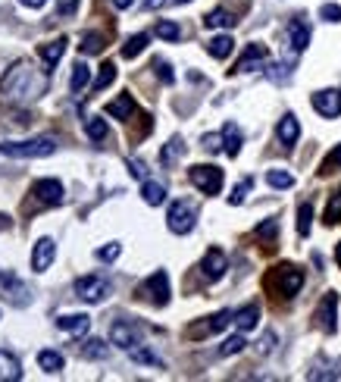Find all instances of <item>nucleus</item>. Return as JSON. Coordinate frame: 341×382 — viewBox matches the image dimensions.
<instances>
[{"label":"nucleus","mask_w":341,"mask_h":382,"mask_svg":"<svg viewBox=\"0 0 341 382\" xmlns=\"http://www.w3.org/2000/svg\"><path fill=\"white\" fill-rule=\"evenodd\" d=\"M141 198H144V204H150V207L166 204V185L144 179V182H141Z\"/></svg>","instance_id":"27"},{"label":"nucleus","mask_w":341,"mask_h":382,"mask_svg":"<svg viewBox=\"0 0 341 382\" xmlns=\"http://www.w3.org/2000/svg\"><path fill=\"white\" fill-rule=\"evenodd\" d=\"M88 85H91V66H88V63H75V66H72V79H69L72 94H82Z\"/></svg>","instance_id":"30"},{"label":"nucleus","mask_w":341,"mask_h":382,"mask_svg":"<svg viewBox=\"0 0 341 382\" xmlns=\"http://www.w3.org/2000/svg\"><path fill=\"white\" fill-rule=\"evenodd\" d=\"M79 357H85V361H107L110 357V345L103 339H88L79 345Z\"/></svg>","instance_id":"25"},{"label":"nucleus","mask_w":341,"mask_h":382,"mask_svg":"<svg viewBox=\"0 0 341 382\" xmlns=\"http://www.w3.org/2000/svg\"><path fill=\"white\" fill-rule=\"evenodd\" d=\"M141 292L147 294L150 304H157V308H166L169 304V276H166V270H157L154 276H147L141 285Z\"/></svg>","instance_id":"10"},{"label":"nucleus","mask_w":341,"mask_h":382,"mask_svg":"<svg viewBox=\"0 0 341 382\" xmlns=\"http://www.w3.org/2000/svg\"><path fill=\"white\" fill-rule=\"evenodd\" d=\"M288 41H291L294 54H304L310 48V26L304 19H291L288 22Z\"/></svg>","instance_id":"18"},{"label":"nucleus","mask_w":341,"mask_h":382,"mask_svg":"<svg viewBox=\"0 0 341 382\" xmlns=\"http://www.w3.org/2000/svg\"><path fill=\"white\" fill-rule=\"evenodd\" d=\"M38 367H41L44 373H63V367H66V357H63L60 351L48 348V351H41V354H38Z\"/></svg>","instance_id":"31"},{"label":"nucleus","mask_w":341,"mask_h":382,"mask_svg":"<svg viewBox=\"0 0 341 382\" xmlns=\"http://www.w3.org/2000/svg\"><path fill=\"white\" fill-rule=\"evenodd\" d=\"M56 10H60V16H72L79 10V0H56Z\"/></svg>","instance_id":"50"},{"label":"nucleus","mask_w":341,"mask_h":382,"mask_svg":"<svg viewBox=\"0 0 341 382\" xmlns=\"http://www.w3.org/2000/svg\"><path fill=\"white\" fill-rule=\"evenodd\" d=\"M276 135H279V144L282 148H294L300 138V123L294 113H285V117L279 119V125H276Z\"/></svg>","instance_id":"17"},{"label":"nucleus","mask_w":341,"mask_h":382,"mask_svg":"<svg viewBox=\"0 0 341 382\" xmlns=\"http://www.w3.org/2000/svg\"><path fill=\"white\" fill-rule=\"evenodd\" d=\"M66 38H54V41L41 44V60H44V69L48 72H54V66L63 60V54H66Z\"/></svg>","instance_id":"22"},{"label":"nucleus","mask_w":341,"mask_h":382,"mask_svg":"<svg viewBox=\"0 0 341 382\" xmlns=\"http://www.w3.org/2000/svg\"><path fill=\"white\" fill-rule=\"evenodd\" d=\"M232 310H219V314H213V316H207V323H200V326H192L188 329V335L192 339H200V335H213V332H223L229 323H232Z\"/></svg>","instance_id":"16"},{"label":"nucleus","mask_w":341,"mask_h":382,"mask_svg":"<svg viewBox=\"0 0 341 382\" xmlns=\"http://www.w3.org/2000/svg\"><path fill=\"white\" fill-rule=\"evenodd\" d=\"M310 229H313V204L304 201V204L298 207V235L300 239H307Z\"/></svg>","instance_id":"32"},{"label":"nucleus","mask_w":341,"mask_h":382,"mask_svg":"<svg viewBox=\"0 0 341 382\" xmlns=\"http://www.w3.org/2000/svg\"><path fill=\"white\" fill-rule=\"evenodd\" d=\"M48 69H38L32 60H16L0 79V97L13 103H28L48 88Z\"/></svg>","instance_id":"1"},{"label":"nucleus","mask_w":341,"mask_h":382,"mask_svg":"<svg viewBox=\"0 0 341 382\" xmlns=\"http://www.w3.org/2000/svg\"><path fill=\"white\" fill-rule=\"evenodd\" d=\"M0 292H3V301L13 304V308H28V304H32V288L16 273H10V270L0 273Z\"/></svg>","instance_id":"7"},{"label":"nucleus","mask_w":341,"mask_h":382,"mask_svg":"<svg viewBox=\"0 0 341 382\" xmlns=\"http://www.w3.org/2000/svg\"><path fill=\"white\" fill-rule=\"evenodd\" d=\"M82 54H101L103 50V34L101 32H85V38H82Z\"/></svg>","instance_id":"42"},{"label":"nucleus","mask_w":341,"mask_h":382,"mask_svg":"<svg viewBox=\"0 0 341 382\" xmlns=\"http://www.w3.org/2000/svg\"><path fill=\"white\" fill-rule=\"evenodd\" d=\"M232 50H235V38L229 32H225V34H213L210 41H207V54L216 57V60H225Z\"/></svg>","instance_id":"26"},{"label":"nucleus","mask_w":341,"mask_h":382,"mask_svg":"<svg viewBox=\"0 0 341 382\" xmlns=\"http://www.w3.org/2000/svg\"><path fill=\"white\" fill-rule=\"evenodd\" d=\"M56 257V241L54 239H38L32 248V270L34 273H48L50 263Z\"/></svg>","instance_id":"14"},{"label":"nucleus","mask_w":341,"mask_h":382,"mask_svg":"<svg viewBox=\"0 0 341 382\" xmlns=\"http://www.w3.org/2000/svg\"><path fill=\"white\" fill-rule=\"evenodd\" d=\"M267 185H269V188H276V191H285V188H291V185H294V176H291V172H285V170H269L267 172Z\"/></svg>","instance_id":"37"},{"label":"nucleus","mask_w":341,"mask_h":382,"mask_svg":"<svg viewBox=\"0 0 341 382\" xmlns=\"http://www.w3.org/2000/svg\"><path fill=\"white\" fill-rule=\"evenodd\" d=\"M245 345H247V341H245V335H241V332H238V335H229V339L219 345V354H223V357L241 354V351H245Z\"/></svg>","instance_id":"40"},{"label":"nucleus","mask_w":341,"mask_h":382,"mask_svg":"<svg viewBox=\"0 0 341 382\" xmlns=\"http://www.w3.org/2000/svg\"><path fill=\"white\" fill-rule=\"evenodd\" d=\"M251 188H254V179H251V176H245V179H241V182L232 188V194H229V204H232V207H241V204H245V198H247V191H251Z\"/></svg>","instance_id":"41"},{"label":"nucleus","mask_w":341,"mask_h":382,"mask_svg":"<svg viewBox=\"0 0 341 382\" xmlns=\"http://www.w3.org/2000/svg\"><path fill=\"white\" fill-rule=\"evenodd\" d=\"M166 225H169V232H176V235L194 232V225H198V210H194L188 201H172L169 210H166Z\"/></svg>","instance_id":"4"},{"label":"nucleus","mask_w":341,"mask_h":382,"mask_svg":"<svg viewBox=\"0 0 341 382\" xmlns=\"http://www.w3.org/2000/svg\"><path fill=\"white\" fill-rule=\"evenodd\" d=\"M154 34L163 38V41H178V38H182V28H178V22H172V19H160L157 28H154Z\"/></svg>","instance_id":"36"},{"label":"nucleus","mask_w":341,"mask_h":382,"mask_svg":"<svg viewBox=\"0 0 341 382\" xmlns=\"http://www.w3.org/2000/svg\"><path fill=\"white\" fill-rule=\"evenodd\" d=\"M22 7H28V10H44L48 7V0H19Z\"/></svg>","instance_id":"52"},{"label":"nucleus","mask_w":341,"mask_h":382,"mask_svg":"<svg viewBox=\"0 0 341 382\" xmlns=\"http://www.w3.org/2000/svg\"><path fill=\"white\" fill-rule=\"evenodd\" d=\"M119 254H123V245H119V241H110V245L97 248L94 257L101 260V263H113V260H119Z\"/></svg>","instance_id":"44"},{"label":"nucleus","mask_w":341,"mask_h":382,"mask_svg":"<svg viewBox=\"0 0 341 382\" xmlns=\"http://www.w3.org/2000/svg\"><path fill=\"white\" fill-rule=\"evenodd\" d=\"M110 345H116V348H123V351L141 345V326H138L135 320H116L110 326Z\"/></svg>","instance_id":"8"},{"label":"nucleus","mask_w":341,"mask_h":382,"mask_svg":"<svg viewBox=\"0 0 341 382\" xmlns=\"http://www.w3.org/2000/svg\"><path fill=\"white\" fill-rule=\"evenodd\" d=\"M107 117L110 119H123V123H129L132 117H135V97L125 91V94H119L116 101L107 103Z\"/></svg>","instance_id":"19"},{"label":"nucleus","mask_w":341,"mask_h":382,"mask_svg":"<svg viewBox=\"0 0 341 382\" xmlns=\"http://www.w3.org/2000/svg\"><path fill=\"white\" fill-rule=\"evenodd\" d=\"M241 144H245V135H241V129L235 123H225L223 125V154H229V157H238V154H241Z\"/></svg>","instance_id":"23"},{"label":"nucleus","mask_w":341,"mask_h":382,"mask_svg":"<svg viewBox=\"0 0 341 382\" xmlns=\"http://www.w3.org/2000/svg\"><path fill=\"white\" fill-rule=\"evenodd\" d=\"M7 229H10V217L7 213H0V232H7Z\"/></svg>","instance_id":"54"},{"label":"nucleus","mask_w":341,"mask_h":382,"mask_svg":"<svg viewBox=\"0 0 341 382\" xmlns=\"http://www.w3.org/2000/svg\"><path fill=\"white\" fill-rule=\"evenodd\" d=\"M56 326L69 335H85L91 329V316L88 314H63V316H56Z\"/></svg>","instance_id":"20"},{"label":"nucleus","mask_w":341,"mask_h":382,"mask_svg":"<svg viewBox=\"0 0 341 382\" xmlns=\"http://www.w3.org/2000/svg\"><path fill=\"white\" fill-rule=\"evenodd\" d=\"M225 270H229L225 251L223 248H210V251L204 254V260H200V276H204L207 282H219L225 276Z\"/></svg>","instance_id":"11"},{"label":"nucleus","mask_w":341,"mask_h":382,"mask_svg":"<svg viewBox=\"0 0 341 382\" xmlns=\"http://www.w3.org/2000/svg\"><path fill=\"white\" fill-rule=\"evenodd\" d=\"M276 341H279V335H276V329H267V332L260 335V341H257V354H260V357L273 354V351H276Z\"/></svg>","instance_id":"45"},{"label":"nucleus","mask_w":341,"mask_h":382,"mask_svg":"<svg viewBox=\"0 0 341 382\" xmlns=\"http://www.w3.org/2000/svg\"><path fill=\"white\" fill-rule=\"evenodd\" d=\"M110 288H113V285H110L107 276L91 273V276L75 279V298H82L85 304H101V301H107Z\"/></svg>","instance_id":"6"},{"label":"nucleus","mask_w":341,"mask_h":382,"mask_svg":"<svg viewBox=\"0 0 341 382\" xmlns=\"http://www.w3.org/2000/svg\"><path fill=\"white\" fill-rule=\"evenodd\" d=\"M129 357L135 363H147V367H163V361H160L157 354L150 348H144V345H135V348H129Z\"/></svg>","instance_id":"35"},{"label":"nucleus","mask_w":341,"mask_h":382,"mask_svg":"<svg viewBox=\"0 0 341 382\" xmlns=\"http://www.w3.org/2000/svg\"><path fill=\"white\" fill-rule=\"evenodd\" d=\"M269 285H273L282 298H294V294L304 288V270H298V266H291V263L276 266V273L269 276Z\"/></svg>","instance_id":"5"},{"label":"nucleus","mask_w":341,"mask_h":382,"mask_svg":"<svg viewBox=\"0 0 341 382\" xmlns=\"http://www.w3.org/2000/svg\"><path fill=\"white\" fill-rule=\"evenodd\" d=\"M267 57H269V50L263 48V44H247L245 54L238 57V63H235L232 72H251V69H260L263 63H267Z\"/></svg>","instance_id":"15"},{"label":"nucleus","mask_w":341,"mask_h":382,"mask_svg":"<svg viewBox=\"0 0 341 382\" xmlns=\"http://www.w3.org/2000/svg\"><path fill=\"white\" fill-rule=\"evenodd\" d=\"M335 260H338V266H341V245L335 248Z\"/></svg>","instance_id":"56"},{"label":"nucleus","mask_w":341,"mask_h":382,"mask_svg":"<svg viewBox=\"0 0 341 382\" xmlns=\"http://www.w3.org/2000/svg\"><path fill=\"white\" fill-rule=\"evenodd\" d=\"M157 75L163 79L166 85H172V79H176V75H172V69H169V63H163V60H157Z\"/></svg>","instance_id":"51"},{"label":"nucleus","mask_w":341,"mask_h":382,"mask_svg":"<svg viewBox=\"0 0 341 382\" xmlns=\"http://www.w3.org/2000/svg\"><path fill=\"white\" fill-rule=\"evenodd\" d=\"M132 3H135V0H113V7H116V10H129Z\"/></svg>","instance_id":"53"},{"label":"nucleus","mask_w":341,"mask_h":382,"mask_svg":"<svg viewBox=\"0 0 341 382\" xmlns=\"http://www.w3.org/2000/svg\"><path fill=\"white\" fill-rule=\"evenodd\" d=\"M254 235H257L260 241H267V245H273L276 235H279V219H263V223L254 229Z\"/></svg>","instance_id":"39"},{"label":"nucleus","mask_w":341,"mask_h":382,"mask_svg":"<svg viewBox=\"0 0 341 382\" xmlns=\"http://www.w3.org/2000/svg\"><path fill=\"white\" fill-rule=\"evenodd\" d=\"M204 26L207 28H232L235 26V16L229 13V10L219 7V10H213V13L204 16Z\"/></svg>","instance_id":"33"},{"label":"nucleus","mask_w":341,"mask_h":382,"mask_svg":"<svg viewBox=\"0 0 341 382\" xmlns=\"http://www.w3.org/2000/svg\"><path fill=\"white\" fill-rule=\"evenodd\" d=\"M200 144H204V148L210 150V154H216V150H223V132H219V135H216V132H207V135L200 138Z\"/></svg>","instance_id":"46"},{"label":"nucleus","mask_w":341,"mask_h":382,"mask_svg":"<svg viewBox=\"0 0 341 382\" xmlns=\"http://www.w3.org/2000/svg\"><path fill=\"white\" fill-rule=\"evenodd\" d=\"M166 3H188V0H166Z\"/></svg>","instance_id":"57"},{"label":"nucleus","mask_w":341,"mask_h":382,"mask_svg":"<svg viewBox=\"0 0 341 382\" xmlns=\"http://www.w3.org/2000/svg\"><path fill=\"white\" fill-rule=\"evenodd\" d=\"M116 82V63H103L101 66V72H97V79H94V91H103V88H110V85Z\"/></svg>","instance_id":"38"},{"label":"nucleus","mask_w":341,"mask_h":382,"mask_svg":"<svg viewBox=\"0 0 341 382\" xmlns=\"http://www.w3.org/2000/svg\"><path fill=\"white\" fill-rule=\"evenodd\" d=\"M316 326L322 329L326 335H332L335 329H338V292H326L320 298V308H316L313 314Z\"/></svg>","instance_id":"9"},{"label":"nucleus","mask_w":341,"mask_h":382,"mask_svg":"<svg viewBox=\"0 0 341 382\" xmlns=\"http://www.w3.org/2000/svg\"><path fill=\"white\" fill-rule=\"evenodd\" d=\"M182 157H185V141L178 135L169 138V141L163 144V150H160V163L163 166H176Z\"/></svg>","instance_id":"28"},{"label":"nucleus","mask_w":341,"mask_h":382,"mask_svg":"<svg viewBox=\"0 0 341 382\" xmlns=\"http://www.w3.org/2000/svg\"><path fill=\"white\" fill-rule=\"evenodd\" d=\"M335 223H341V188L335 191L326 204V225H335Z\"/></svg>","instance_id":"43"},{"label":"nucleus","mask_w":341,"mask_h":382,"mask_svg":"<svg viewBox=\"0 0 341 382\" xmlns=\"http://www.w3.org/2000/svg\"><path fill=\"white\" fill-rule=\"evenodd\" d=\"M32 194L41 201V204L56 207V204H63V198H66V188H63L60 179H38V182L32 185Z\"/></svg>","instance_id":"13"},{"label":"nucleus","mask_w":341,"mask_h":382,"mask_svg":"<svg viewBox=\"0 0 341 382\" xmlns=\"http://www.w3.org/2000/svg\"><path fill=\"white\" fill-rule=\"evenodd\" d=\"M232 323H235V329H238V332H251V329L260 323V308H257V304H245L241 310H235Z\"/></svg>","instance_id":"24"},{"label":"nucleus","mask_w":341,"mask_h":382,"mask_svg":"<svg viewBox=\"0 0 341 382\" xmlns=\"http://www.w3.org/2000/svg\"><path fill=\"white\" fill-rule=\"evenodd\" d=\"M335 166H341V144H335V150L326 157V163H322V172H332Z\"/></svg>","instance_id":"48"},{"label":"nucleus","mask_w":341,"mask_h":382,"mask_svg":"<svg viewBox=\"0 0 341 382\" xmlns=\"http://www.w3.org/2000/svg\"><path fill=\"white\" fill-rule=\"evenodd\" d=\"M125 166H129V172H132V176H135V179H141V182H144V179H147V166H144L141 160H135V157H132Z\"/></svg>","instance_id":"49"},{"label":"nucleus","mask_w":341,"mask_h":382,"mask_svg":"<svg viewBox=\"0 0 341 382\" xmlns=\"http://www.w3.org/2000/svg\"><path fill=\"white\" fill-rule=\"evenodd\" d=\"M85 135H88L94 144H103V141H107V135H110L107 119H103V117H88V119H85Z\"/></svg>","instance_id":"29"},{"label":"nucleus","mask_w":341,"mask_h":382,"mask_svg":"<svg viewBox=\"0 0 341 382\" xmlns=\"http://www.w3.org/2000/svg\"><path fill=\"white\" fill-rule=\"evenodd\" d=\"M147 7L154 10V7H166V0H147Z\"/></svg>","instance_id":"55"},{"label":"nucleus","mask_w":341,"mask_h":382,"mask_svg":"<svg viewBox=\"0 0 341 382\" xmlns=\"http://www.w3.org/2000/svg\"><path fill=\"white\" fill-rule=\"evenodd\" d=\"M22 379V363L13 351H3L0 348V382H16Z\"/></svg>","instance_id":"21"},{"label":"nucleus","mask_w":341,"mask_h":382,"mask_svg":"<svg viewBox=\"0 0 341 382\" xmlns=\"http://www.w3.org/2000/svg\"><path fill=\"white\" fill-rule=\"evenodd\" d=\"M310 103H313V110L320 113L322 119H335V117H341V88L316 91V94L310 97Z\"/></svg>","instance_id":"12"},{"label":"nucleus","mask_w":341,"mask_h":382,"mask_svg":"<svg viewBox=\"0 0 341 382\" xmlns=\"http://www.w3.org/2000/svg\"><path fill=\"white\" fill-rule=\"evenodd\" d=\"M320 16H322L326 22H341V7H338V3H322V7H320Z\"/></svg>","instance_id":"47"},{"label":"nucleus","mask_w":341,"mask_h":382,"mask_svg":"<svg viewBox=\"0 0 341 382\" xmlns=\"http://www.w3.org/2000/svg\"><path fill=\"white\" fill-rule=\"evenodd\" d=\"M188 179H192V185L200 191V194H207V198L219 194V191H223V182H225L223 170H219V166H213V163L192 166V170H188Z\"/></svg>","instance_id":"3"},{"label":"nucleus","mask_w":341,"mask_h":382,"mask_svg":"<svg viewBox=\"0 0 341 382\" xmlns=\"http://www.w3.org/2000/svg\"><path fill=\"white\" fill-rule=\"evenodd\" d=\"M147 44H150V34H132L129 41L123 44V57H125V60H135L138 54H144Z\"/></svg>","instance_id":"34"},{"label":"nucleus","mask_w":341,"mask_h":382,"mask_svg":"<svg viewBox=\"0 0 341 382\" xmlns=\"http://www.w3.org/2000/svg\"><path fill=\"white\" fill-rule=\"evenodd\" d=\"M54 150H56L54 135H38V138H25V141H0V154L13 160H41V157H50Z\"/></svg>","instance_id":"2"}]
</instances>
